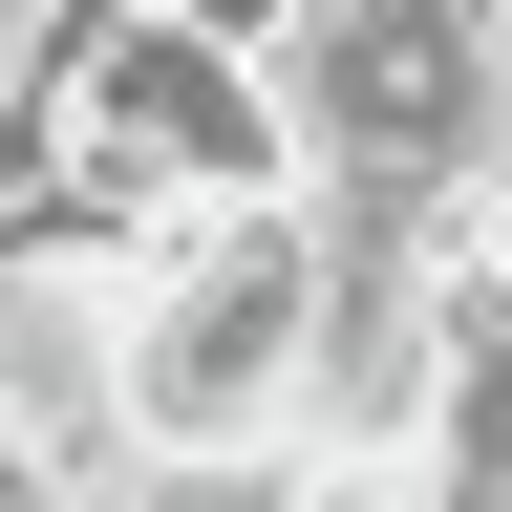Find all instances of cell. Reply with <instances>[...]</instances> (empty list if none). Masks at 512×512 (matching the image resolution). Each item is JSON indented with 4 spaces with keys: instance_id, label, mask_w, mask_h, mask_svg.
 <instances>
[{
    "instance_id": "cell-1",
    "label": "cell",
    "mask_w": 512,
    "mask_h": 512,
    "mask_svg": "<svg viewBox=\"0 0 512 512\" xmlns=\"http://www.w3.org/2000/svg\"><path fill=\"white\" fill-rule=\"evenodd\" d=\"M0 150H22V192H43L86 256H150V235H192V214H256V192H299L278 86H256L235 43L150 22V0H86Z\"/></svg>"
},
{
    "instance_id": "cell-2",
    "label": "cell",
    "mask_w": 512,
    "mask_h": 512,
    "mask_svg": "<svg viewBox=\"0 0 512 512\" xmlns=\"http://www.w3.org/2000/svg\"><path fill=\"white\" fill-rule=\"evenodd\" d=\"M299 342H320V214H192L128 256V470H299Z\"/></svg>"
},
{
    "instance_id": "cell-3",
    "label": "cell",
    "mask_w": 512,
    "mask_h": 512,
    "mask_svg": "<svg viewBox=\"0 0 512 512\" xmlns=\"http://www.w3.org/2000/svg\"><path fill=\"white\" fill-rule=\"evenodd\" d=\"M299 128V171H470L491 128V0H299V43L256 64Z\"/></svg>"
},
{
    "instance_id": "cell-4",
    "label": "cell",
    "mask_w": 512,
    "mask_h": 512,
    "mask_svg": "<svg viewBox=\"0 0 512 512\" xmlns=\"http://www.w3.org/2000/svg\"><path fill=\"white\" fill-rule=\"evenodd\" d=\"M0 512H86V491H64V470H43V448H22V427H0Z\"/></svg>"
}]
</instances>
